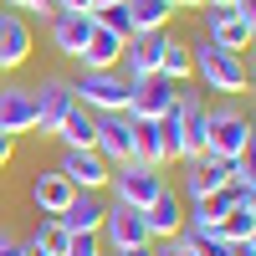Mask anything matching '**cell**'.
Wrapping results in <instances>:
<instances>
[{
	"mask_svg": "<svg viewBox=\"0 0 256 256\" xmlns=\"http://www.w3.org/2000/svg\"><path fill=\"white\" fill-rule=\"evenodd\" d=\"M190 72H195L210 92H246V62H241V52L216 46V41H205V36L190 46Z\"/></svg>",
	"mask_w": 256,
	"mask_h": 256,
	"instance_id": "1",
	"label": "cell"
},
{
	"mask_svg": "<svg viewBox=\"0 0 256 256\" xmlns=\"http://www.w3.org/2000/svg\"><path fill=\"white\" fill-rule=\"evenodd\" d=\"M205 154L216 159H241L251 154V118L226 102V108H205Z\"/></svg>",
	"mask_w": 256,
	"mask_h": 256,
	"instance_id": "2",
	"label": "cell"
},
{
	"mask_svg": "<svg viewBox=\"0 0 256 256\" xmlns=\"http://www.w3.org/2000/svg\"><path fill=\"white\" fill-rule=\"evenodd\" d=\"M102 190H113V200L118 205H134V210H148L154 205V195L164 190V174L154 164H144V159H123L108 169V184Z\"/></svg>",
	"mask_w": 256,
	"mask_h": 256,
	"instance_id": "3",
	"label": "cell"
},
{
	"mask_svg": "<svg viewBox=\"0 0 256 256\" xmlns=\"http://www.w3.org/2000/svg\"><path fill=\"white\" fill-rule=\"evenodd\" d=\"M72 98H77V108H88V113H123V102H128V82L118 67H102V72H82L72 82Z\"/></svg>",
	"mask_w": 256,
	"mask_h": 256,
	"instance_id": "4",
	"label": "cell"
},
{
	"mask_svg": "<svg viewBox=\"0 0 256 256\" xmlns=\"http://www.w3.org/2000/svg\"><path fill=\"white\" fill-rule=\"evenodd\" d=\"M174 92H180V82H169V77H138V82H128V102H123V113L134 118V123H154L164 118L169 108H174Z\"/></svg>",
	"mask_w": 256,
	"mask_h": 256,
	"instance_id": "5",
	"label": "cell"
},
{
	"mask_svg": "<svg viewBox=\"0 0 256 256\" xmlns=\"http://www.w3.org/2000/svg\"><path fill=\"white\" fill-rule=\"evenodd\" d=\"M98 154L108 164H123V159H138V123L128 113H98Z\"/></svg>",
	"mask_w": 256,
	"mask_h": 256,
	"instance_id": "6",
	"label": "cell"
},
{
	"mask_svg": "<svg viewBox=\"0 0 256 256\" xmlns=\"http://www.w3.org/2000/svg\"><path fill=\"white\" fill-rule=\"evenodd\" d=\"M98 241H108L113 251H128V246H148V226H144V210L134 205H102V226H98Z\"/></svg>",
	"mask_w": 256,
	"mask_h": 256,
	"instance_id": "7",
	"label": "cell"
},
{
	"mask_svg": "<svg viewBox=\"0 0 256 256\" xmlns=\"http://www.w3.org/2000/svg\"><path fill=\"white\" fill-rule=\"evenodd\" d=\"M251 36H256V16H241L236 6H205V41L241 52L251 46Z\"/></svg>",
	"mask_w": 256,
	"mask_h": 256,
	"instance_id": "8",
	"label": "cell"
},
{
	"mask_svg": "<svg viewBox=\"0 0 256 256\" xmlns=\"http://www.w3.org/2000/svg\"><path fill=\"white\" fill-rule=\"evenodd\" d=\"M31 98H36V128H41V134H56L62 118L77 108L72 82H67V77H46L41 88H31Z\"/></svg>",
	"mask_w": 256,
	"mask_h": 256,
	"instance_id": "9",
	"label": "cell"
},
{
	"mask_svg": "<svg viewBox=\"0 0 256 256\" xmlns=\"http://www.w3.org/2000/svg\"><path fill=\"white\" fill-rule=\"evenodd\" d=\"M174 113H180V159H200L205 154V102H200V92L180 88Z\"/></svg>",
	"mask_w": 256,
	"mask_h": 256,
	"instance_id": "10",
	"label": "cell"
},
{
	"mask_svg": "<svg viewBox=\"0 0 256 256\" xmlns=\"http://www.w3.org/2000/svg\"><path fill=\"white\" fill-rule=\"evenodd\" d=\"M108 169H113V164L102 159L98 148H67V154H62V169H56V174L67 180L72 190H92V195H98V190L108 184Z\"/></svg>",
	"mask_w": 256,
	"mask_h": 256,
	"instance_id": "11",
	"label": "cell"
},
{
	"mask_svg": "<svg viewBox=\"0 0 256 256\" xmlns=\"http://www.w3.org/2000/svg\"><path fill=\"white\" fill-rule=\"evenodd\" d=\"M31 56V26L20 10H0V72H16L26 67Z\"/></svg>",
	"mask_w": 256,
	"mask_h": 256,
	"instance_id": "12",
	"label": "cell"
},
{
	"mask_svg": "<svg viewBox=\"0 0 256 256\" xmlns=\"http://www.w3.org/2000/svg\"><path fill=\"white\" fill-rule=\"evenodd\" d=\"M144 226H148V241H174L184 230V205H180V195L169 184L154 195V205L144 210Z\"/></svg>",
	"mask_w": 256,
	"mask_h": 256,
	"instance_id": "13",
	"label": "cell"
},
{
	"mask_svg": "<svg viewBox=\"0 0 256 256\" xmlns=\"http://www.w3.org/2000/svg\"><path fill=\"white\" fill-rule=\"evenodd\" d=\"M36 128V98H31V88H0V134L6 138H16V134H31Z\"/></svg>",
	"mask_w": 256,
	"mask_h": 256,
	"instance_id": "14",
	"label": "cell"
},
{
	"mask_svg": "<svg viewBox=\"0 0 256 256\" xmlns=\"http://www.w3.org/2000/svg\"><path fill=\"white\" fill-rule=\"evenodd\" d=\"M226 180H230V159L200 154V159H190V174H184V195H190V200H205V195H216V190H226Z\"/></svg>",
	"mask_w": 256,
	"mask_h": 256,
	"instance_id": "15",
	"label": "cell"
},
{
	"mask_svg": "<svg viewBox=\"0 0 256 256\" xmlns=\"http://www.w3.org/2000/svg\"><path fill=\"white\" fill-rule=\"evenodd\" d=\"M46 31H52V46H56L62 56H77L82 41L92 36V16H88V10H56V16L46 20Z\"/></svg>",
	"mask_w": 256,
	"mask_h": 256,
	"instance_id": "16",
	"label": "cell"
},
{
	"mask_svg": "<svg viewBox=\"0 0 256 256\" xmlns=\"http://www.w3.org/2000/svg\"><path fill=\"white\" fill-rule=\"evenodd\" d=\"M62 230H67V236H82V230H88V236H98V226H102V200L92 195V190H77L72 195V205L62 210Z\"/></svg>",
	"mask_w": 256,
	"mask_h": 256,
	"instance_id": "17",
	"label": "cell"
},
{
	"mask_svg": "<svg viewBox=\"0 0 256 256\" xmlns=\"http://www.w3.org/2000/svg\"><path fill=\"white\" fill-rule=\"evenodd\" d=\"M118 56H123V41H118L113 31H102V26H92V36L82 41V52H77L82 72H102V67H118Z\"/></svg>",
	"mask_w": 256,
	"mask_h": 256,
	"instance_id": "18",
	"label": "cell"
},
{
	"mask_svg": "<svg viewBox=\"0 0 256 256\" xmlns=\"http://www.w3.org/2000/svg\"><path fill=\"white\" fill-rule=\"evenodd\" d=\"M123 67H128V82H138V77H154L159 72V31L154 36H134V41H123Z\"/></svg>",
	"mask_w": 256,
	"mask_h": 256,
	"instance_id": "19",
	"label": "cell"
},
{
	"mask_svg": "<svg viewBox=\"0 0 256 256\" xmlns=\"http://www.w3.org/2000/svg\"><path fill=\"white\" fill-rule=\"evenodd\" d=\"M123 10H128V20H134V36L169 31V16H174L169 0H123Z\"/></svg>",
	"mask_w": 256,
	"mask_h": 256,
	"instance_id": "20",
	"label": "cell"
},
{
	"mask_svg": "<svg viewBox=\"0 0 256 256\" xmlns=\"http://www.w3.org/2000/svg\"><path fill=\"white\" fill-rule=\"evenodd\" d=\"M72 195H77V190H72L67 180H62V174H41V180L31 184V200H36V210H41L46 220H56L62 210L72 205Z\"/></svg>",
	"mask_w": 256,
	"mask_h": 256,
	"instance_id": "21",
	"label": "cell"
},
{
	"mask_svg": "<svg viewBox=\"0 0 256 256\" xmlns=\"http://www.w3.org/2000/svg\"><path fill=\"white\" fill-rule=\"evenodd\" d=\"M220 236H226V241H256V195H241L236 205L226 210Z\"/></svg>",
	"mask_w": 256,
	"mask_h": 256,
	"instance_id": "22",
	"label": "cell"
},
{
	"mask_svg": "<svg viewBox=\"0 0 256 256\" xmlns=\"http://www.w3.org/2000/svg\"><path fill=\"white\" fill-rule=\"evenodd\" d=\"M62 144L67 148H92L98 144V113H88V108H72L67 118H62Z\"/></svg>",
	"mask_w": 256,
	"mask_h": 256,
	"instance_id": "23",
	"label": "cell"
},
{
	"mask_svg": "<svg viewBox=\"0 0 256 256\" xmlns=\"http://www.w3.org/2000/svg\"><path fill=\"white\" fill-rule=\"evenodd\" d=\"M159 77H169V82L190 77V46L180 36H169V31H159Z\"/></svg>",
	"mask_w": 256,
	"mask_h": 256,
	"instance_id": "24",
	"label": "cell"
},
{
	"mask_svg": "<svg viewBox=\"0 0 256 256\" xmlns=\"http://www.w3.org/2000/svg\"><path fill=\"white\" fill-rule=\"evenodd\" d=\"M92 26H102V31H113L118 41H134V20H128V10H123V0H118V6H98V10H92Z\"/></svg>",
	"mask_w": 256,
	"mask_h": 256,
	"instance_id": "25",
	"label": "cell"
},
{
	"mask_svg": "<svg viewBox=\"0 0 256 256\" xmlns=\"http://www.w3.org/2000/svg\"><path fill=\"white\" fill-rule=\"evenodd\" d=\"M236 195H256V164H251V154H241V159H230V180H226Z\"/></svg>",
	"mask_w": 256,
	"mask_h": 256,
	"instance_id": "26",
	"label": "cell"
},
{
	"mask_svg": "<svg viewBox=\"0 0 256 256\" xmlns=\"http://www.w3.org/2000/svg\"><path fill=\"white\" fill-rule=\"evenodd\" d=\"M36 241H41L46 256H62V251H67V230H62V220H41L36 226Z\"/></svg>",
	"mask_w": 256,
	"mask_h": 256,
	"instance_id": "27",
	"label": "cell"
},
{
	"mask_svg": "<svg viewBox=\"0 0 256 256\" xmlns=\"http://www.w3.org/2000/svg\"><path fill=\"white\" fill-rule=\"evenodd\" d=\"M62 256H102V241L82 230V236H67V251H62Z\"/></svg>",
	"mask_w": 256,
	"mask_h": 256,
	"instance_id": "28",
	"label": "cell"
},
{
	"mask_svg": "<svg viewBox=\"0 0 256 256\" xmlns=\"http://www.w3.org/2000/svg\"><path fill=\"white\" fill-rule=\"evenodd\" d=\"M154 256H195V246H190L184 236H174V241H169L164 251H154Z\"/></svg>",
	"mask_w": 256,
	"mask_h": 256,
	"instance_id": "29",
	"label": "cell"
},
{
	"mask_svg": "<svg viewBox=\"0 0 256 256\" xmlns=\"http://www.w3.org/2000/svg\"><path fill=\"white\" fill-rule=\"evenodd\" d=\"M0 256H20V241L10 236V230H0Z\"/></svg>",
	"mask_w": 256,
	"mask_h": 256,
	"instance_id": "30",
	"label": "cell"
},
{
	"mask_svg": "<svg viewBox=\"0 0 256 256\" xmlns=\"http://www.w3.org/2000/svg\"><path fill=\"white\" fill-rule=\"evenodd\" d=\"M10 148H16V138H6V134H0V169L10 164Z\"/></svg>",
	"mask_w": 256,
	"mask_h": 256,
	"instance_id": "31",
	"label": "cell"
},
{
	"mask_svg": "<svg viewBox=\"0 0 256 256\" xmlns=\"http://www.w3.org/2000/svg\"><path fill=\"white\" fill-rule=\"evenodd\" d=\"M20 256H46V251H41V241L31 236V241H20Z\"/></svg>",
	"mask_w": 256,
	"mask_h": 256,
	"instance_id": "32",
	"label": "cell"
},
{
	"mask_svg": "<svg viewBox=\"0 0 256 256\" xmlns=\"http://www.w3.org/2000/svg\"><path fill=\"white\" fill-rule=\"evenodd\" d=\"M26 10H36V16H46V20H52V6H46V0H26Z\"/></svg>",
	"mask_w": 256,
	"mask_h": 256,
	"instance_id": "33",
	"label": "cell"
},
{
	"mask_svg": "<svg viewBox=\"0 0 256 256\" xmlns=\"http://www.w3.org/2000/svg\"><path fill=\"white\" fill-rule=\"evenodd\" d=\"M113 256H154V246H128V251H113Z\"/></svg>",
	"mask_w": 256,
	"mask_h": 256,
	"instance_id": "34",
	"label": "cell"
},
{
	"mask_svg": "<svg viewBox=\"0 0 256 256\" xmlns=\"http://www.w3.org/2000/svg\"><path fill=\"white\" fill-rule=\"evenodd\" d=\"M236 246V256H256V241H230Z\"/></svg>",
	"mask_w": 256,
	"mask_h": 256,
	"instance_id": "35",
	"label": "cell"
},
{
	"mask_svg": "<svg viewBox=\"0 0 256 256\" xmlns=\"http://www.w3.org/2000/svg\"><path fill=\"white\" fill-rule=\"evenodd\" d=\"M169 6H174V10H180V6H200V0H169Z\"/></svg>",
	"mask_w": 256,
	"mask_h": 256,
	"instance_id": "36",
	"label": "cell"
},
{
	"mask_svg": "<svg viewBox=\"0 0 256 256\" xmlns=\"http://www.w3.org/2000/svg\"><path fill=\"white\" fill-rule=\"evenodd\" d=\"M200 6H230V0H200Z\"/></svg>",
	"mask_w": 256,
	"mask_h": 256,
	"instance_id": "37",
	"label": "cell"
},
{
	"mask_svg": "<svg viewBox=\"0 0 256 256\" xmlns=\"http://www.w3.org/2000/svg\"><path fill=\"white\" fill-rule=\"evenodd\" d=\"M98 6H118V0H92V10H98Z\"/></svg>",
	"mask_w": 256,
	"mask_h": 256,
	"instance_id": "38",
	"label": "cell"
}]
</instances>
